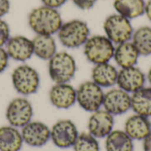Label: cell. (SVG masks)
Here are the masks:
<instances>
[{"mask_svg":"<svg viewBox=\"0 0 151 151\" xmlns=\"http://www.w3.org/2000/svg\"><path fill=\"white\" fill-rule=\"evenodd\" d=\"M104 93L93 81L81 83L76 89V102L86 111L95 112L103 106Z\"/></svg>","mask_w":151,"mask_h":151,"instance_id":"obj_7","label":"cell"},{"mask_svg":"<svg viewBox=\"0 0 151 151\" xmlns=\"http://www.w3.org/2000/svg\"><path fill=\"white\" fill-rule=\"evenodd\" d=\"M147 79L149 80V81H150V85H151V67H150V69L149 70V72H148Z\"/></svg>","mask_w":151,"mask_h":151,"instance_id":"obj_33","label":"cell"},{"mask_svg":"<svg viewBox=\"0 0 151 151\" xmlns=\"http://www.w3.org/2000/svg\"><path fill=\"white\" fill-rule=\"evenodd\" d=\"M9 10H10V1L0 0V18L7 14L9 12Z\"/></svg>","mask_w":151,"mask_h":151,"instance_id":"obj_30","label":"cell"},{"mask_svg":"<svg viewBox=\"0 0 151 151\" xmlns=\"http://www.w3.org/2000/svg\"><path fill=\"white\" fill-rule=\"evenodd\" d=\"M131 108L135 114L151 117V87H143L132 94Z\"/></svg>","mask_w":151,"mask_h":151,"instance_id":"obj_21","label":"cell"},{"mask_svg":"<svg viewBox=\"0 0 151 151\" xmlns=\"http://www.w3.org/2000/svg\"><path fill=\"white\" fill-rule=\"evenodd\" d=\"M20 133L23 142L31 147H42L50 140V129L41 121H30Z\"/></svg>","mask_w":151,"mask_h":151,"instance_id":"obj_10","label":"cell"},{"mask_svg":"<svg viewBox=\"0 0 151 151\" xmlns=\"http://www.w3.org/2000/svg\"><path fill=\"white\" fill-rule=\"evenodd\" d=\"M28 25L36 35H53L63 24L62 17L57 9L42 5L33 9L28 14Z\"/></svg>","mask_w":151,"mask_h":151,"instance_id":"obj_1","label":"cell"},{"mask_svg":"<svg viewBox=\"0 0 151 151\" xmlns=\"http://www.w3.org/2000/svg\"><path fill=\"white\" fill-rule=\"evenodd\" d=\"M144 13L151 21V0H148L145 3V12Z\"/></svg>","mask_w":151,"mask_h":151,"instance_id":"obj_32","label":"cell"},{"mask_svg":"<svg viewBox=\"0 0 151 151\" xmlns=\"http://www.w3.org/2000/svg\"><path fill=\"white\" fill-rule=\"evenodd\" d=\"M72 2L81 10H89L95 5L96 0H72Z\"/></svg>","mask_w":151,"mask_h":151,"instance_id":"obj_28","label":"cell"},{"mask_svg":"<svg viewBox=\"0 0 151 151\" xmlns=\"http://www.w3.org/2000/svg\"><path fill=\"white\" fill-rule=\"evenodd\" d=\"M51 104L58 109H69L76 103V89L66 83H55L49 92Z\"/></svg>","mask_w":151,"mask_h":151,"instance_id":"obj_15","label":"cell"},{"mask_svg":"<svg viewBox=\"0 0 151 151\" xmlns=\"http://www.w3.org/2000/svg\"><path fill=\"white\" fill-rule=\"evenodd\" d=\"M104 30L106 36L116 44L129 42L134 34L130 19L118 13L106 18L104 23Z\"/></svg>","mask_w":151,"mask_h":151,"instance_id":"obj_6","label":"cell"},{"mask_svg":"<svg viewBox=\"0 0 151 151\" xmlns=\"http://www.w3.org/2000/svg\"><path fill=\"white\" fill-rule=\"evenodd\" d=\"M12 83L19 94L29 96L37 92L40 86V76L34 67L20 65L12 73Z\"/></svg>","mask_w":151,"mask_h":151,"instance_id":"obj_5","label":"cell"},{"mask_svg":"<svg viewBox=\"0 0 151 151\" xmlns=\"http://www.w3.org/2000/svg\"><path fill=\"white\" fill-rule=\"evenodd\" d=\"M114 9L128 19L138 18L145 12L144 0H114Z\"/></svg>","mask_w":151,"mask_h":151,"instance_id":"obj_22","label":"cell"},{"mask_svg":"<svg viewBox=\"0 0 151 151\" xmlns=\"http://www.w3.org/2000/svg\"><path fill=\"white\" fill-rule=\"evenodd\" d=\"M5 50L10 58L25 62L34 55L33 42L24 35H15L10 37L6 42Z\"/></svg>","mask_w":151,"mask_h":151,"instance_id":"obj_14","label":"cell"},{"mask_svg":"<svg viewBox=\"0 0 151 151\" xmlns=\"http://www.w3.org/2000/svg\"><path fill=\"white\" fill-rule=\"evenodd\" d=\"M42 4L50 8H54V9H58L59 7H61L62 5H64L67 0H41Z\"/></svg>","mask_w":151,"mask_h":151,"instance_id":"obj_29","label":"cell"},{"mask_svg":"<svg viewBox=\"0 0 151 151\" xmlns=\"http://www.w3.org/2000/svg\"><path fill=\"white\" fill-rule=\"evenodd\" d=\"M83 47L86 58L94 65L109 63L115 50L113 42L107 36L99 35L88 37Z\"/></svg>","mask_w":151,"mask_h":151,"instance_id":"obj_4","label":"cell"},{"mask_svg":"<svg viewBox=\"0 0 151 151\" xmlns=\"http://www.w3.org/2000/svg\"><path fill=\"white\" fill-rule=\"evenodd\" d=\"M10 27L8 23L0 18V47L5 46L10 39Z\"/></svg>","mask_w":151,"mask_h":151,"instance_id":"obj_26","label":"cell"},{"mask_svg":"<svg viewBox=\"0 0 151 151\" xmlns=\"http://www.w3.org/2000/svg\"><path fill=\"white\" fill-rule=\"evenodd\" d=\"M119 71L117 68L109 64H98L95 65L92 69L91 77L92 81L101 88H110L117 84Z\"/></svg>","mask_w":151,"mask_h":151,"instance_id":"obj_17","label":"cell"},{"mask_svg":"<svg viewBox=\"0 0 151 151\" xmlns=\"http://www.w3.org/2000/svg\"><path fill=\"white\" fill-rule=\"evenodd\" d=\"M132 43L134 45L139 54L149 56L151 54V27L144 26L134 31Z\"/></svg>","mask_w":151,"mask_h":151,"instance_id":"obj_24","label":"cell"},{"mask_svg":"<svg viewBox=\"0 0 151 151\" xmlns=\"http://www.w3.org/2000/svg\"><path fill=\"white\" fill-rule=\"evenodd\" d=\"M77 70L74 58L66 51L57 52L48 64V72L55 83L69 82L75 75Z\"/></svg>","mask_w":151,"mask_h":151,"instance_id":"obj_3","label":"cell"},{"mask_svg":"<svg viewBox=\"0 0 151 151\" xmlns=\"http://www.w3.org/2000/svg\"><path fill=\"white\" fill-rule=\"evenodd\" d=\"M106 151H134L133 140L122 130H115L106 137Z\"/></svg>","mask_w":151,"mask_h":151,"instance_id":"obj_23","label":"cell"},{"mask_svg":"<svg viewBox=\"0 0 151 151\" xmlns=\"http://www.w3.org/2000/svg\"><path fill=\"white\" fill-rule=\"evenodd\" d=\"M58 34L61 44L69 49L83 46L89 37L88 24L81 19H72L62 24Z\"/></svg>","mask_w":151,"mask_h":151,"instance_id":"obj_2","label":"cell"},{"mask_svg":"<svg viewBox=\"0 0 151 151\" xmlns=\"http://www.w3.org/2000/svg\"><path fill=\"white\" fill-rule=\"evenodd\" d=\"M103 106L111 115H121L131 109V96L121 88H113L104 94Z\"/></svg>","mask_w":151,"mask_h":151,"instance_id":"obj_11","label":"cell"},{"mask_svg":"<svg viewBox=\"0 0 151 151\" xmlns=\"http://www.w3.org/2000/svg\"><path fill=\"white\" fill-rule=\"evenodd\" d=\"M5 117L11 126L22 128L32 119L33 107L31 103L23 97L12 100L6 108Z\"/></svg>","mask_w":151,"mask_h":151,"instance_id":"obj_8","label":"cell"},{"mask_svg":"<svg viewBox=\"0 0 151 151\" xmlns=\"http://www.w3.org/2000/svg\"><path fill=\"white\" fill-rule=\"evenodd\" d=\"M146 82L144 73L136 66L121 68L119 71L117 85L127 93H134L142 88Z\"/></svg>","mask_w":151,"mask_h":151,"instance_id":"obj_12","label":"cell"},{"mask_svg":"<svg viewBox=\"0 0 151 151\" xmlns=\"http://www.w3.org/2000/svg\"><path fill=\"white\" fill-rule=\"evenodd\" d=\"M9 56L4 47H0V74L7 68L9 64Z\"/></svg>","mask_w":151,"mask_h":151,"instance_id":"obj_27","label":"cell"},{"mask_svg":"<svg viewBox=\"0 0 151 151\" xmlns=\"http://www.w3.org/2000/svg\"><path fill=\"white\" fill-rule=\"evenodd\" d=\"M114 118L113 115L105 110H98L92 113L88 119V129L96 139L106 138L113 129Z\"/></svg>","mask_w":151,"mask_h":151,"instance_id":"obj_13","label":"cell"},{"mask_svg":"<svg viewBox=\"0 0 151 151\" xmlns=\"http://www.w3.org/2000/svg\"><path fill=\"white\" fill-rule=\"evenodd\" d=\"M132 140L143 141L151 133V123L149 118L134 114L125 123V130Z\"/></svg>","mask_w":151,"mask_h":151,"instance_id":"obj_16","label":"cell"},{"mask_svg":"<svg viewBox=\"0 0 151 151\" xmlns=\"http://www.w3.org/2000/svg\"><path fill=\"white\" fill-rule=\"evenodd\" d=\"M21 133L12 126L0 127V151H19L23 146Z\"/></svg>","mask_w":151,"mask_h":151,"instance_id":"obj_19","label":"cell"},{"mask_svg":"<svg viewBox=\"0 0 151 151\" xmlns=\"http://www.w3.org/2000/svg\"><path fill=\"white\" fill-rule=\"evenodd\" d=\"M78 135V129L75 124L70 119L58 120L50 129V140L59 149L73 147Z\"/></svg>","mask_w":151,"mask_h":151,"instance_id":"obj_9","label":"cell"},{"mask_svg":"<svg viewBox=\"0 0 151 151\" xmlns=\"http://www.w3.org/2000/svg\"><path fill=\"white\" fill-rule=\"evenodd\" d=\"M73 147L74 151H100L97 139L89 133L79 134Z\"/></svg>","mask_w":151,"mask_h":151,"instance_id":"obj_25","label":"cell"},{"mask_svg":"<svg viewBox=\"0 0 151 151\" xmlns=\"http://www.w3.org/2000/svg\"><path fill=\"white\" fill-rule=\"evenodd\" d=\"M140 54L134 45L130 42H126L115 48L113 58L116 64L120 68L135 66L138 63Z\"/></svg>","mask_w":151,"mask_h":151,"instance_id":"obj_18","label":"cell"},{"mask_svg":"<svg viewBox=\"0 0 151 151\" xmlns=\"http://www.w3.org/2000/svg\"><path fill=\"white\" fill-rule=\"evenodd\" d=\"M34 55L42 60H50L57 53V43L52 35H36L33 39Z\"/></svg>","mask_w":151,"mask_h":151,"instance_id":"obj_20","label":"cell"},{"mask_svg":"<svg viewBox=\"0 0 151 151\" xmlns=\"http://www.w3.org/2000/svg\"><path fill=\"white\" fill-rule=\"evenodd\" d=\"M143 150L151 151V133L143 140Z\"/></svg>","mask_w":151,"mask_h":151,"instance_id":"obj_31","label":"cell"}]
</instances>
